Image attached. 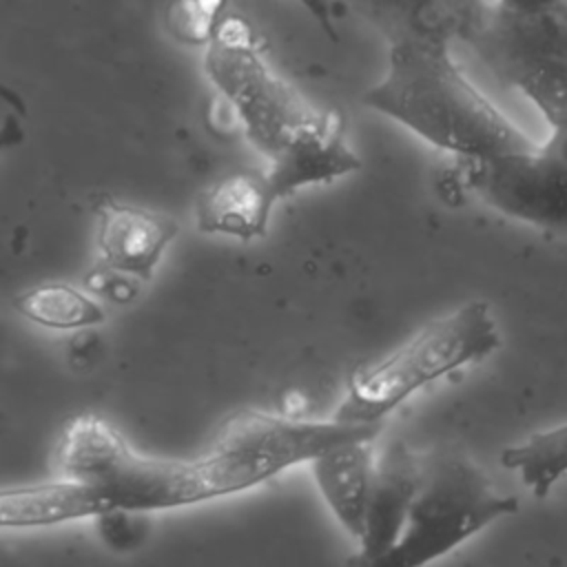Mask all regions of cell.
<instances>
[{
    "mask_svg": "<svg viewBox=\"0 0 567 567\" xmlns=\"http://www.w3.org/2000/svg\"><path fill=\"white\" fill-rule=\"evenodd\" d=\"M113 512L89 483L60 476L53 481L0 487V529H38Z\"/></svg>",
    "mask_w": 567,
    "mask_h": 567,
    "instance_id": "cell-11",
    "label": "cell"
},
{
    "mask_svg": "<svg viewBox=\"0 0 567 567\" xmlns=\"http://www.w3.org/2000/svg\"><path fill=\"white\" fill-rule=\"evenodd\" d=\"M516 509L518 501L501 494L472 461L458 454L432 456L421 463L419 487L401 538L377 565L432 563Z\"/></svg>",
    "mask_w": 567,
    "mask_h": 567,
    "instance_id": "cell-5",
    "label": "cell"
},
{
    "mask_svg": "<svg viewBox=\"0 0 567 567\" xmlns=\"http://www.w3.org/2000/svg\"><path fill=\"white\" fill-rule=\"evenodd\" d=\"M363 104L463 159L536 146L465 78L434 31L396 33L385 75L363 93Z\"/></svg>",
    "mask_w": 567,
    "mask_h": 567,
    "instance_id": "cell-2",
    "label": "cell"
},
{
    "mask_svg": "<svg viewBox=\"0 0 567 567\" xmlns=\"http://www.w3.org/2000/svg\"><path fill=\"white\" fill-rule=\"evenodd\" d=\"M556 162H560L567 168V124L551 128V135L545 144H540Z\"/></svg>",
    "mask_w": 567,
    "mask_h": 567,
    "instance_id": "cell-22",
    "label": "cell"
},
{
    "mask_svg": "<svg viewBox=\"0 0 567 567\" xmlns=\"http://www.w3.org/2000/svg\"><path fill=\"white\" fill-rule=\"evenodd\" d=\"M465 184L494 210L549 233H567V168L540 144L465 159Z\"/></svg>",
    "mask_w": 567,
    "mask_h": 567,
    "instance_id": "cell-6",
    "label": "cell"
},
{
    "mask_svg": "<svg viewBox=\"0 0 567 567\" xmlns=\"http://www.w3.org/2000/svg\"><path fill=\"white\" fill-rule=\"evenodd\" d=\"M95 217L97 264L126 272L142 284L155 277L162 257L179 235V221L173 215L113 197L97 202Z\"/></svg>",
    "mask_w": 567,
    "mask_h": 567,
    "instance_id": "cell-7",
    "label": "cell"
},
{
    "mask_svg": "<svg viewBox=\"0 0 567 567\" xmlns=\"http://www.w3.org/2000/svg\"><path fill=\"white\" fill-rule=\"evenodd\" d=\"M379 432L381 423L241 410L199 454L159 458L135 450L106 419L84 412L64 423L53 463L60 476L95 487L113 512L148 514L248 492L339 443L374 441Z\"/></svg>",
    "mask_w": 567,
    "mask_h": 567,
    "instance_id": "cell-1",
    "label": "cell"
},
{
    "mask_svg": "<svg viewBox=\"0 0 567 567\" xmlns=\"http://www.w3.org/2000/svg\"><path fill=\"white\" fill-rule=\"evenodd\" d=\"M507 55H529L556 62L567 69V4L509 16L507 13Z\"/></svg>",
    "mask_w": 567,
    "mask_h": 567,
    "instance_id": "cell-16",
    "label": "cell"
},
{
    "mask_svg": "<svg viewBox=\"0 0 567 567\" xmlns=\"http://www.w3.org/2000/svg\"><path fill=\"white\" fill-rule=\"evenodd\" d=\"M501 463L507 470H516L536 498H545L567 474V423L534 432L523 443L505 447Z\"/></svg>",
    "mask_w": 567,
    "mask_h": 567,
    "instance_id": "cell-14",
    "label": "cell"
},
{
    "mask_svg": "<svg viewBox=\"0 0 567 567\" xmlns=\"http://www.w3.org/2000/svg\"><path fill=\"white\" fill-rule=\"evenodd\" d=\"M365 7H374L377 11H388V7L390 9H399V7H405V4H410V2H414V0H361Z\"/></svg>",
    "mask_w": 567,
    "mask_h": 567,
    "instance_id": "cell-24",
    "label": "cell"
},
{
    "mask_svg": "<svg viewBox=\"0 0 567 567\" xmlns=\"http://www.w3.org/2000/svg\"><path fill=\"white\" fill-rule=\"evenodd\" d=\"M226 18V0H173L166 9L168 35L186 47H208Z\"/></svg>",
    "mask_w": 567,
    "mask_h": 567,
    "instance_id": "cell-17",
    "label": "cell"
},
{
    "mask_svg": "<svg viewBox=\"0 0 567 567\" xmlns=\"http://www.w3.org/2000/svg\"><path fill=\"white\" fill-rule=\"evenodd\" d=\"M0 102H2L9 111H16V113H20V115H27V102H24V97H22L13 86H9V84L2 82V80H0Z\"/></svg>",
    "mask_w": 567,
    "mask_h": 567,
    "instance_id": "cell-23",
    "label": "cell"
},
{
    "mask_svg": "<svg viewBox=\"0 0 567 567\" xmlns=\"http://www.w3.org/2000/svg\"><path fill=\"white\" fill-rule=\"evenodd\" d=\"M565 0H501V7L509 16H529L545 9H551Z\"/></svg>",
    "mask_w": 567,
    "mask_h": 567,
    "instance_id": "cell-21",
    "label": "cell"
},
{
    "mask_svg": "<svg viewBox=\"0 0 567 567\" xmlns=\"http://www.w3.org/2000/svg\"><path fill=\"white\" fill-rule=\"evenodd\" d=\"M306 13L310 18H315V22L321 27V31L330 38V40H337V31H334V7H332V0H297Z\"/></svg>",
    "mask_w": 567,
    "mask_h": 567,
    "instance_id": "cell-20",
    "label": "cell"
},
{
    "mask_svg": "<svg viewBox=\"0 0 567 567\" xmlns=\"http://www.w3.org/2000/svg\"><path fill=\"white\" fill-rule=\"evenodd\" d=\"M11 306L24 321L55 332L95 328L106 321L100 299L69 281L33 284L13 295Z\"/></svg>",
    "mask_w": 567,
    "mask_h": 567,
    "instance_id": "cell-13",
    "label": "cell"
},
{
    "mask_svg": "<svg viewBox=\"0 0 567 567\" xmlns=\"http://www.w3.org/2000/svg\"><path fill=\"white\" fill-rule=\"evenodd\" d=\"M204 73L233 106L248 144L268 162L321 115L270 66L252 24L237 13H226L204 49Z\"/></svg>",
    "mask_w": 567,
    "mask_h": 567,
    "instance_id": "cell-4",
    "label": "cell"
},
{
    "mask_svg": "<svg viewBox=\"0 0 567 567\" xmlns=\"http://www.w3.org/2000/svg\"><path fill=\"white\" fill-rule=\"evenodd\" d=\"M22 117L20 113L16 111H9L2 120H0V155L18 148L24 144L27 140V131H24V124H22Z\"/></svg>",
    "mask_w": 567,
    "mask_h": 567,
    "instance_id": "cell-19",
    "label": "cell"
},
{
    "mask_svg": "<svg viewBox=\"0 0 567 567\" xmlns=\"http://www.w3.org/2000/svg\"><path fill=\"white\" fill-rule=\"evenodd\" d=\"M279 202L266 173H230L199 193L195 202V226L204 235L255 241L266 237Z\"/></svg>",
    "mask_w": 567,
    "mask_h": 567,
    "instance_id": "cell-9",
    "label": "cell"
},
{
    "mask_svg": "<svg viewBox=\"0 0 567 567\" xmlns=\"http://www.w3.org/2000/svg\"><path fill=\"white\" fill-rule=\"evenodd\" d=\"M565 4H567V0H565Z\"/></svg>",
    "mask_w": 567,
    "mask_h": 567,
    "instance_id": "cell-25",
    "label": "cell"
},
{
    "mask_svg": "<svg viewBox=\"0 0 567 567\" xmlns=\"http://www.w3.org/2000/svg\"><path fill=\"white\" fill-rule=\"evenodd\" d=\"M135 281H140V279H135L126 272L113 270L109 266H102V264H97L84 279L89 292H93L95 297L102 295L117 303H126L135 297V292H137V286H133Z\"/></svg>",
    "mask_w": 567,
    "mask_h": 567,
    "instance_id": "cell-18",
    "label": "cell"
},
{
    "mask_svg": "<svg viewBox=\"0 0 567 567\" xmlns=\"http://www.w3.org/2000/svg\"><path fill=\"white\" fill-rule=\"evenodd\" d=\"M359 168L361 159L343 137L341 115L321 111L312 124L303 126L284 151L268 162L264 173L277 197L286 199L308 186L334 182Z\"/></svg>",
    "mask_w": 567,
    "mask_h": 567,
    "instance_id": "cell-8",
    "label": "cell"
},
{
    "mask_svg": "<svg viewBox=\"0 0 567 567\" xmlns=\"http://www.w3.org/2000/svg\"><path fill=\"white\" fill-rule=\"evenodd\" d=\"M372 441H346L310 461L319 494L339 525L359 540L374 478Z\"/></svg>",
    "mask_w": 567,
    "mask_h": 567,
    "instance_id": "cell-12",
    "label": "cell"
},
{
    "mask_svg": "<svg viewBox=\"0 0 567 567\" xmlns=\"http://www.w3.org/2000/svg\"><path fill=\"white\" fill-rule=\"evenodd\" d=\"M421 463L405 445L394 443L374 465V478L365 512V529L359 538L365 565H377L403 534L419 487Z\"/></svg>",
    "mask_w": 567,
    "mask_h": 567,
    "instance_id": "cell-10",
    "label": "cell"
},
{
    "mask_svg": "<svg viewBox=\"0 0 567 567\" xmlns=\"http://www.w3.org/2000/svg\"><path fill=\"white\" fill-rule=\"evenodd\" d=\"M501 346L498 323L485 301H467L432 319L412 339L377 363L359 368L334 419L383 423L423 385L463 365L483 361Z\"/></svg>",
    "mask_w": 567,
    "mask_h": 567,
    "instance_id": "cell-3",
    "label": "cell"
},
{
    "mask_svg": "<svg viewBox=\"0 0 567 567\" xmlns=\"http://www.w3.org/2000/svg\"><path fill=\"white\" fill-rule=\"evenodd\" d=\"M514 86L540 111L549 128L567 124V69L529 55H507Z\"/></svg>",
    "mask_w": 567,
    "mask_h": 567,
    "instance_id": "cell-15",
    "label": "cell"
}]
</instances>
